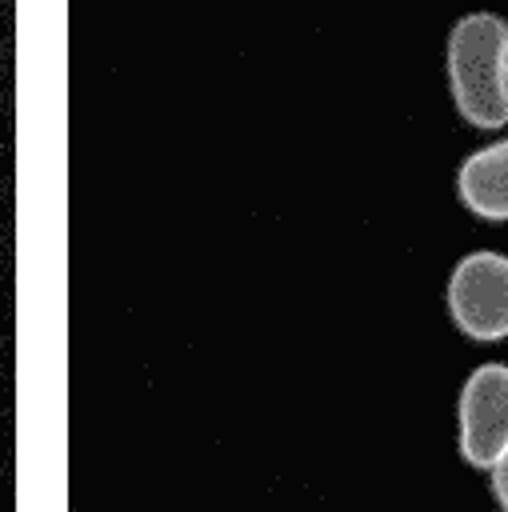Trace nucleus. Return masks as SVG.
<instances>
[{
    "instance_id": "nucleus-1",
    "label": "nucleus",
    "mask_w": 508,
    "mask_h": 512,
    "mask_svg": "<svg viewBox=\"0 0 508 512\" xmlns=\"http://www.w3.org/2000/svg\"><path fill=\"white\" fill-rule=\"evenodd\" d=\"M448 92L460 112L480 132L508 124V20L496 12H468L452 24L444 44Z\"/></svg>"
},
{
    "instance_id": "nucleus-5",
    "label": "nucleus",
    "mask_w": 508,
    "mask_h": 512,
    "mask_svg": "<svg viewBox=\"0 0 508 512\" xmlns=\"http://www.w3.org/2000/svg\"><path fill=\"white\" fill-rule=\"evenodd\" d=\"M488 476H492V496H496L500 512H508V448L496 456V464L488 468Z\"/></svg>"
},
{
    "instance_id": "nucleus-3",
    "label": "nucleus",
    "mask_w": 508,
    "mask_h": 512,
    "mask_svg": "<svg viewBox=\"0 0 508 512\" xmlns=\"http://www.w3.org/2000/svg\"><path fill=\"white\" fill-rule=\"evenodd\" d=\"M456 444L472 468H492L508 448V364H476L456 400Z\"/></svg>"
},
{
    "instance_id": "nucleus-2",
    "label": "nucleus",
    "mask_w": 508,
    "mask_h": 512,
    "mask_svg": "<svg viewBox=\"0 0 508 512\" xmlns=\"http://www.w3.org/2000/svg\"><path fill=\"white\" fill-rule=\"evenodd\" d=\"M444 300L456 332H464L468 340H508V256L488 248L460 256L448 276Z\"/></svg>"
},
{
    "instance_id": "nucleus-4",
    "label": "nucleus",
    "mask_w": 508,
    "mask_h": 512,
    "mask_svg": "<svg viewBox=\"0 0 508 512\" xmlns=\"http://www.w3.org/2000/svg\"><path fill=\"white\" fill-rule=\"evenodd\" d=\"M456 196L460 204L492 224L508 220V136L496 144L476 148L460 172H456Z\"/></svg>"
}]
</instances>
